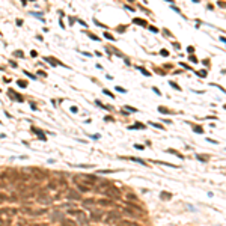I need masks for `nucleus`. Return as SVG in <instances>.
<instances>
[{"instance_id":"obj_24","label":"nucleus","mask_w":226,"mask_h":226,"mask_svg":"<svg viewBox=\"0 0 226 226\" xmlns=\"http://www.w3.org/2000/svg\"><path fill=\"white\" fill-rule=\"evenodd\" d=\"M104 93H106V95H109V97H112V98H113V93H112V92H109V90H104Z\"/></svg>"},{"instance_id":"obj_23","label":"nucleus","mask_w":226,"mask_h":226,"mask_svg":"<svg viewBox=\"0 0 226 226\" xmlns=\"http://www.w3.org/2000/svg\"><path fill=\"white\" fill-rule=\"evenodd\" d=\"M158 110H160V112H161V113H167V112H169V110H166V109H164V107H160V109H158Z\"/></svg>"},{"instance_id":"obj_16","label":"nucleus","mask_w":226,"mask_h":226,"mask_svg":"<svg viewBox=\"0 0 226 226\" xmlns=\"http://www.w3.org/2000/svg\"><path fill=\"white\" fill-rule=\"evenodd\" d=\"M63 226H77V223L75 222H72V220H63Z\"/></svg>"},{"instance_id":"obj_7","label":"nucleus","mask_w":226,"mask_h":226,"mask_svg":"<svg viewBox=\"0 0 226 226\" xmlns=\"http://www.w3.org/2000/svg\"><path fill=\"white\" fill-rule=\"evenodd\" d=\"M95 203H98L100 206H113L112 199H98V200H95Z\"/></svg>"},{"instance_id":"obj_14","label":"nucleus","mask_w":226,"mask_h":226,"mask_svg":"<svg viewBox=\"0 0 226 226\" xmlns=\"http://www.w3.org/2000/svg\"><path fill=\"white\" fill-rule=\"evenodd\" d=\"M93 203H95V200H93V199H86V200H83V206H85V208H87V206H92Z\"/></svg>"},{"instance_id":"obj_8","label":"nucleus","mask_w":226,"mask_h":226,"mask_svg":"<svg viewBox=\"0 0 226 226\" xmlns=\"http://www.w3.org/2000/svg\"><path fill=\"white\" fill-rule=\"evenodd\" d=\"M128 206H130V208H131V211H137L139 214H143V210H142V206H139V205H136V203H131V202H125Z\"/></svg>"},{"instance_id":"obj_5","label":"nucleus","mask_w":226,"mask_h":226,"mask_svg":"<svg viewBox=\"0 0 226 226\" xmlns=\"http://www.w3.org/2000/svg\"><path fill=\"white\" fill-rule=\"evenodd\" d=\"M101 217H103V213H101L100 210H92V213H90V219H92L93 222H100V220H101Z\"/></svg>"},{"instance_id":"obj_13","label":"nucleus","mask_w":226,"mask_h":226,"mask_svg":"<svg viewBox=\"0 0 226 226\" xmlns=\"http://www.w3.org/2000/svg\"><path fill=\"white\" fill-rule=\"evenodd\" d=\"M77 188H79L80 192H83V193H86V192H89V190H90L89 187H86V185H83V184H80V182H77Z\"/></svg>"},{"instance_id":"obj_17","label":"nucleus","mask_w":226,"mask_h":226,"mask_svg":"<svg viewBox=\"0 0 226 226\" xmlns=\"http://www.w3.org/2000/svg\"><path fill=\"white\" fill-rule=\"evenodd\" d=\"M124 214H128V216H131V217H136V213H134V211H131V210H128V208H125V210H124Z\"/></svg>"},{"instance_id":"obj_11","label":"nucleus","mask_w":226,"mask_h":226,"mask_svg":"<svg viewBox=\"0 0 226 226\" xmlns=\"http://www.w3.org/2000/svg\"><path fill=\"white\" fill-rule=\"evenodd\" d=\"M68 214L75 216V217H80V216H83L85 213H83V211H79V210H69V211H68Z\"/></svg>"},{"instance_id":"obj_6","label":"nucleus","mask_w":226,"mask_h":226,"mask_svg":"<svg viewBox=\"0 0 226 226\" xmlns=\"http://www.w3.org/2000/svg\"><path fill=\"white\" fill-rule=\"evenodd\" d=\"M66 198L71 199V200H80V195H79V192H75V190H68Z\"/></svg>"},{"instance_id":"obj_26","label":"nucleus","mask_w":226,"mask_h":226,"mask_svg":"<svg viewBox=\"0 0 226 226\" xmlns=\"http://www.w3.org/2000/svg\"><path fill=\"white\" fill-rule=\"evenodd\" d=\"M106 38H107V39H115V38H113V36H110L109 33H106Z\"/></svg>"},{"instance_id":"obj_21","label":"nucleus","mask_w":226,"mask_h":226,"mask_svg":"<svg viewBox=\"0 0 226 226\" xmlns=\"http://www.w3.org/2000/svg\"><path fill=\"white\" fill-rule=\"evenodd\" d=\"M8 198L5 196V195H2V193H0V202H3V200H6Z\"/></svg>"},{"instance_id":"obj_27","label":"nucleus","mask_w":226,"mask_h":226,"mask_svg":"<svg viewBox=\"0 0 226 226\" xmlns=\"http://www.w3.org/2000/svg\"><path fill=\"white\" fill-rule=\"evenodd\" d=\"M106 121H112V122H113V118H112V116H106Z\"/></svg>"},{"instance_id":"obj_9","label":"nucleus","mask_w":226,"mask_h":226,"mask_svg":"<svg viewBox=\"0 0 226 226\" xmlns=\"http://www.w3.org/2000/svg\"><path fill=\"white\" fill-rule=\"evenodd\" d=\"M107 217H109V219H107L106 222H107V223H112V222H115L116 219H119V213H116V211H110Z\"/></svg>"},{"instance_id":"obj_12","label":"nucleus","mask_w":226,"mask_h":226,"mask_svg":"<svg viewBox=\"0 0 226 226\" xmlns=\"http://www.w3.org/2000/svg\"><path fill=\"white\" fill-rule=\"evenodd\" d=\"M45 213H47V210H45V208H42V210H35V211L32 210V213H30V214H32V216H42V214H45Z\"/></svg>"},{"instance_id":"obj_19","label":"nucleus","mask_w":226,"mask_h":226,"mask_svg":"<svg viewBox=\"0 0 226 226\" xmlns=\"http://www.w3.org/2000/svg\"><path fill=\"white\" fill-rule=\"evenodd\" d=\"M161 198H163V199H170V195L166 193V192H163V193H161Z\"/></svg>"},{"instance_id":"obj_25","label":"nucleus","mask_w":226,"mask_h":226,"mask_svg":"<svg viewBox=\"0 0 226 226\" xmlns=\"http://www.w3.org/2000/svg\"><path fill=\"white\" fill-rule=\"evenodd\" d=\"M131 160H134V161H139V163H142V164H145V161H142L140 158H131Z\"/></svg>"},{"instance_id":"obj_2","label":"nucleus","mask_w":226,"mask_h":226,"mask_svg":"<svg viewBox=\"0 0 226 226\" xmlns=\"http://www.w3.org/2000/svg\"><path fill=\"white\" fill-rule=\"evenodd\" d=\"M5 178H9L11 181H18V179L21 178V175H20V172H18V170L9 169V170H6V173H5Z\"/></svg>"},{"instance_id":"obj_22","label":"nucleus","mask_w":226,"mask_h":226,"mask_svg":"<svg viewBox=\"0 0 226 226\" xmlns=\"http://www.w3.org/2000/svg\"><path fill=\"white\" fill-rule=\"evenodd\" d=\"M125 109H127V110H130V112H137V109H133V107H128V106H127Z\"/></svg>"},{"instance_id":"obj_10","label":"nucleus","mask_w":226,"mask_h":226,"mask_svg":"<svg viewBox=\"0 0 226 226\" xmlns=\"http://www.w3.org/2000/svg\"><path fill=\"white\" fill-rule=\"evenodd\" d=\"M118 226H140V225L136 222H130V220H121V222H118Z\"/></svg>"},{"instance_id":"obj_3","label":"nucleus","mask_w":226,"mask_h":226,"mask_svg":"<svg viewBox=\"0 0 226 226\" xmlns=\"http://www.w3.org/2000/svg\"><path fill=\"white\" fill-rule=\"evenodd\" d=\"M38 202H41V203H50L51 202V198L48 196V193H45V192H42L41 195H38Z\"/></svg>"},{"instance_id":"obj_18","label":"nucleus","mask_w":226,"mask_h":226,"mask_svg":"<svg viewBox=\"0 0 226 226\" xmlns=\"http://www.w3.org/2000/svg\"><path fill=\"white\" fill-rule=\"evenodd\" d=\"M48 188H51V190H56V188H57V182H56V181H51V182L48 184Z\"/></svg>"},{"instance_id":"obj_4","label":"nucleus","mask_w":226,"mask_h":226,"mask_svg":"<svg viewBox=\"0 0 226 226\" xmlns=\"http://www.w3.org/2000/svg\"><path fill=\"white\" fill-rule=\"evenodd\" d=\"M113 184L110 182V181H103V182H100L98 185H97V190L98 192H106L107 190V188H110Z\"/></svg>"},{"instance_id":"obj_15","label":"nucleus","mask_w":226,"mask_h":226,"mask_svg":"<svg viewBox=\"0 0 226 226\" xmlns=\"http://www.w3.org/2000/svg\"><path fill=\"white\" fill-rule=\"evenodd\" d=\"M125 198H127V202H130V200H137V196L133 195V193H128Z\"/></svg>"},{"instance_id":"obj_20","label":"nucleus","mask_w":226,"mask_h":226,"mask_svg":"<svg viewBox=\"0 0 226 226\" xmlns=\"http://www.w3.org/2000/svg\"><path fill=\"white\" fill-rule=\"evenodd\" d=\"M59 217H62V214H60V213H54V214H53V220H57Z\"/></svg>"},{"instance_id":"obj_1","label":"nucleus","mask_w":226,"mask_h":226,"mask_svg":"<svg viewBox=\"0 0 226 226\" xmlns=\"http://www.w3.org/2000/svg\"><path fill=\"white\" fill-rule=\"evenodd\" d=\"M106 196H109V198H113V199H119L121 198V192L118 190V188H115V187H110V188H107L106 192H103Z\"/></svg>"}]
</instances>
